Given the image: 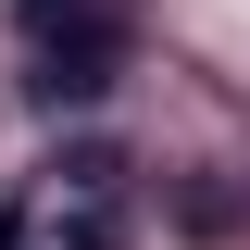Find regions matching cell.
Instances as JSON below:
<instances>
[{"mask_svg": "<svg viewBox=\"0 0 250 250\" xmlns=\"http://www.w3.org/2000/svg\"><path fill=\"white\" fill-rule=\"evenodd\" d=\"M138 225H150V163L125 138H62L0 200V250H138Z\"/></svg>", "mask_w": 250, "mask_h": 250, "instance_id": "6da1fadb", "label": "cell"}]
</instances>
